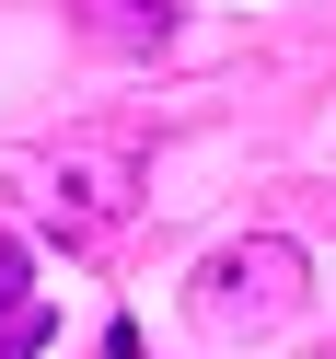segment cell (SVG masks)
<instances>
[{
    "label": "cell",
    "instance_id": "cell-4",
    "mask_svg": "<svg viewBox=\"0 0 336 359\" xmlns=\"http://www.w3.org/2000/svg\"><path fill=\"white\" fill-rule=\"evenodd\" d=\"M47 336H58V313L35 302V290H24V302H12V313H0V359H35V348H47Z\"/></svg>",
    "mask_w": 336,
    "mask_h": 359
},
{
    "label": "cell",
    "instance_id": "cell-3",
    "mask_svg": "<svg viewBox=\"0 0 336 359\" xmlns=\"http://www.w3.org/2000/svg\"><path fill=\"white\" fill-rule=\"evenodd\" d=\"M81 12H93V35H116V47H163L186 0H81Z\"/></svg>",
    "mask_w": 336,
    "mask_h": 359
},
{
    "label": "cell",
    "instance_id": "cell-5",
    "mask_svg": "<svg viewBox=\"0 0 336 359\" xmlns=\"http://www.w3.org/2000/svg\"><path fill=\"white\" fill-rule=\"evenodd\" d=\"M12 302H24V243L0 232V313H12Z\"/></svg>",
    "mask_w": 336,
    "mask_h": 359
},
{
    "label": "cell",
    "instance_id": "cell-2",
    "mask_svg": "<svg viewBox=\"0 0 336 359\" xmlns=\"http://www.w3.org/2000/svg\"><path fill=\"white\" fill-rule=\"evenodd\" d=\"M128 209H140V151H128V140L58 151V174H47V232L58 243H105Z\"/></svg>",
    "mask_w": 336,
    "mask_h": 359
},
{
    "label": "cell",
    "instance_id": "cell-1",
    "mask_svg": "<svg viewBox=\"0 0 336 359\" xmlns=\"http://www.w3.org/2000/svg\"><path fill=\"white\" fill-rule=\"evenodd\" d=\"M302 243H278V232H243V243H220L209 266H197V313L209 325H278L290 302H302Z\"/></svg>",
    "mask_w": 336,
    "mask_h": 359
}]
</instances>
